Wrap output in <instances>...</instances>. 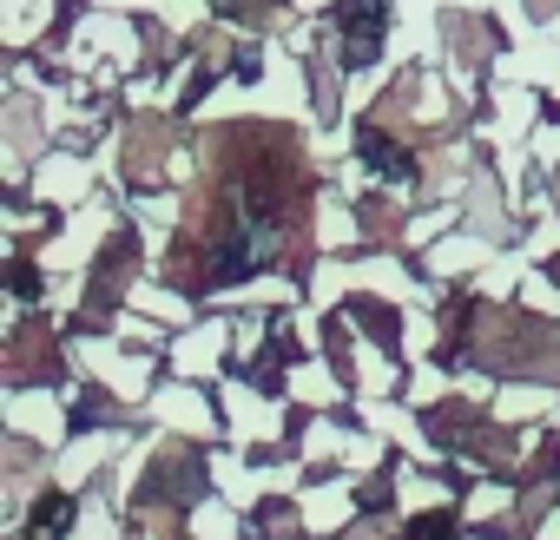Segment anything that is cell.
I'll return each mask as SVG.
<instances>
[{
    "instance_id": "1",
    "label": "cell",
    "mask_w": 560,
    "mask_h": 540,
    "mask_svg": "<svg viewBox=\"0 0 560 540\" xmlns=\"http://www.w3.org/2000/svg\"><path fill=\"white\" fill-rule=\"evenodd\" d=\"M47 527H67V501H47V507H40V520H34V533H47Z\"/></svg>"
}]
</instances>
